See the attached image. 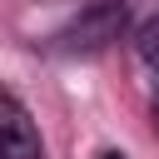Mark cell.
Masks as SVG:
<instances>
[{
  "mask_svg": "<svg viewBox=\"0 0 159 159\" xmlns=\"http://www.w3.org/2000/svg\"><path fill=\"white\" fill-rule=\"evenodd\" d=\"M104 159H124V154H104Z\"/></svg>",
  "mask_w": 159,
  "mask_h": 159,
  "instance_id": "5b68a950",
  "label": "cell"
},
{
  "mask_svg": "<svg viewBox=\"0 0 159 159\" xmlns=\"http://www.w3.org/2000/svg\"><path fill=\"white\" fill-rule=\"evenodd\" d=\"M124 20H129V10H124L119 0H94L89 10H80V15L60 30V50H70V55H94V50H104L109 40H119Z\"/></svg>",
  "mask_w": 159,
  "mask_h": 159,
  "instance_id": "6da1fadb",
  "label": "cell"
},
{
  "mask_svg": "<svg viewBox=\"0 0 159 159\" xmlns=\"http://www.w3.org/2000/svg\"><path fill=\"white\" fill-rule=\"evenodd\" d=\"M134 50H139V60L159 75V15L149 20V25H139V35H134Z\"/></svg>",
  "mask_w": 159,
  "mask_h": 159,
  "instance_id": "3957f363",
  "label": "cell"
},
{
  "mask_svg": "<svg viewBox=\"0 0 159 159\" xmlns=\"http://www.w3.org/2000/svg\"><path fill=\"white\" fill-rule=\"evenodd\" d=\"M0 159H40V129L10 94H0Z\"/></svg>",
  "mask_w": 159,
  "mask_h": 159,
  "instance_id": "7a4b0ae2",
  "label": "cell"
},
{
  "mask_svg": "<svg viewBox=\"0 0 159 159\" xmlns=\"http://www.w3.org/2000/svg\"><path fill=\"white\" fill-rule=\"evenodd\" d=\"M154 119H159V94H154Z\"/></svg>",
  "mask_w": 159,
  "mask_h": 159,
  "instance_id": "277c9868",
  "label": "cell"
}]
</instances>
